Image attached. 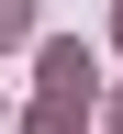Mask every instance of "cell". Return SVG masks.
Returning a JSON list of instances; mask_svg holds the SVG:
<instances>
[{
	"label": "cell",
	"mask_w": 123,
	"mask_h": 134,
	"mask_svg": "<svg viewBox=\"0 0 123 134\" xmlns=\"http://www.w3.org/2000/svg\"><path fill=\"white\" fill-rule=\"evenodd\" d=\"M45 90H78L90 100V56H78V45H45Z\"/></svg>",
	"instance_id": "cell-1"
},
{
	"label": "cell",
	"mask_w": 123,
	"mask_h": 134,
	"mask_svg": "<svg viewBox=\"0 0 123 134\" xmlns=\"http://www.w3.org/2000/svg\"><path fill=\"white\" fill-rule=\"evenodd\" d=\"M34 34V0H0V45H23Z\"/></svg>",
	"instance_id": "cell-2"
}]
</instances>
